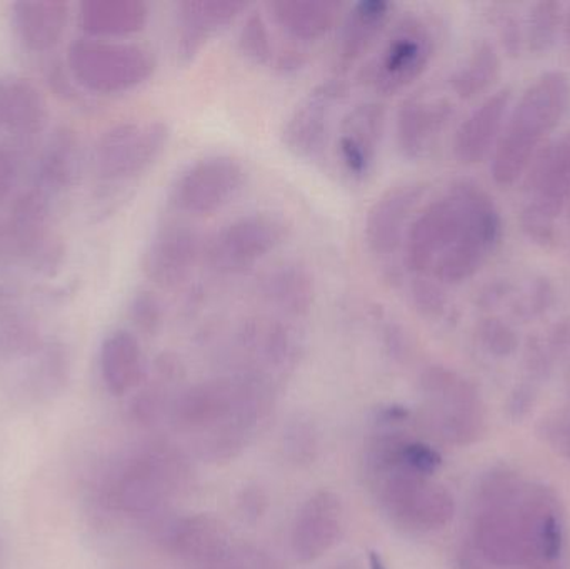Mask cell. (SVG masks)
<instances>
[{
	"instance_id": "cell-11",
	"label": "cell",
	"mask_w": 570,
	"mask_h": 569,
	"mask_svg": "<svg viewBox=\"0 0 570 569\" xmlns=\"http://www.w3.org/2000/svg\"><path fill=\"white\" fill-rule=\"evenodd\" d=\"M347 97L348 84L341 76L322 80L305 94L281 129L284 149L297 159H318L331 140L335 114Z\"/></svg>"
},
{
	"instance_id": "cell-17",
	"label": "cell",
	"mask_w": 570,
	"mask_h": 569,
	"mask_svg": "<svg viewBox=\"0 0 570 569\" xmlns=\"http://www.w3.org/2000/svg\"><path fill=\"white\" fill-rule=\"evenodd\" d=\"M387 124L384 104L375 100L355 104L341 119L335 140L337 160L351 179L364 183L374 173Z\"/></svg>"
},
{
	"instance_id": "cell-44",
	"label": "cell",
	"mask_w": 570,
	"mask_h": 569,
	"mask_svg": "<svg viewBox=\"0 0 570 569\" xmlns=\"http://www.w3.org/2000/svg\"><path fill=\"white\" fill-rule=\"evenodd\" d=\"M19 147L0 143V204L9 197L10 190L16 186L20 167Z\"/></svg>"
},
{
	"instance_id": "cell-36",
	"label": "cell",
	"mask_w": 570,
	"mask_h": 569,
	"mask_svg": "<svg viewBox=\"0 0 570 569\" xmlns=\"http://www.w3.org/2000/svg\"><path fill=\"white\" fill-rule=\"evenodd\" d=\"M478 340L482 350L498 360L511 357L521 346L518 331L508 321L498 316H488L479 321Z\"/></svg>"
},
{
	"instance_id": "cell-37",
	"label": "cell",
	"mask_w": 570,
	"mask_h": 569,
	"mask_svg": "<svg viewBox=\"0 0 570 569\" xmlns=\"http://www.w3.org/2000/svg\"><path fill=\"white\" fill-rule=\"evenodd\" d=\"M130 320L147 336H156L166 321V306L153 291H139L130 303Z\"/></svg>"
},
{
	"instance_id": "cell-28",
	"label": "cell",
	"mask_w": 570,
	"mask_h": 569,
	"mask_svg": "<svg viewBox=\"0 0 570 569\" xmlns=\"http://www.w3.org/2000/svg\"><path fill=\"white\" fill-rule=\"evenodd\" d=\"M100 374L114 396H124L142 383L146 357L139 340L130 331L117 330L100 346Z\"/></svg>"
},
{
	"instance_id": "cell-9",
	"label": "cell",
	"mask_w": 570,
	"mask_h": 569,
	"mask_svg": "<svg viewBox=\"0 0 570 569\" xmlns=\"http://www.w3.org/2000/svg\"><path fill=\"white\" fill-rule=\"evenodd\" d=\"M524 569H570V540L564 504L554 488L525 487L519 504Z\"/></svg>"
},
{
	"instance_id": "cell-35",
	"label": "cell",
	"mask_w": 570,
	"mask_h": 569,
	"mask_svg": "<svg viewBox=\"0 0 570 569\" xmlns=\"http://www.w3.org/2000/svg\"><path fill=\"white\" fill-rule=\"evenodd\" d=\"M237 47L240 53L256 66H274L277 52L274 49L269 23L263 13L253 12L246 17L237 36Z\"/></svg>"
},
{
	"instance_id": "cell-2",
	"label": "cell",
	"mask_w": 570,
	"mask_h": 569,
	"mask_svg": "<svg viewBox=\"0 0 570 569\" xmlns=\"http://www.w3.org/2000/svg\"><path fill=\"white\" fill-rule=\"evenodd\" d=\"M395 436L379 438L368 453V474L379 501L389 518L405 530H442L454 520V497L432 478L399 463Z\"/></svg>"
},
{
	"instance_id": "cell-41",
	"label": "cell",
	"mask_w": 570,
	"mask_h": 569,
	"mask_svg": "<svg viewBox=\"0 0 570 569\" xmlns=\"http://www.w3.org/2000/svg\"><path fill=\"white\" fill-rule=\"evenodd\" d=\"M552 366H554V360L549 354L544 340L538 336L529 337L524 350V367L525 373H528V381H532L539 386V384L549 380Z\"/></svg>"
},
{
	"instance_id": "cell-46",
	"label": "cell",
	"mask_w": 570,
	"mask_h": 569,
	"mask_svg": "<svg viewBox=\"0 0 570 569\" xmlns=\"http://www.w3.org/2000/svg\"><path fill=\"white\" fill-rule=\"evenodd\" d=\"M544 344L552 360H554V363L568 356L570 353V317L558 321V323L549 330Z\"/></svg>"
},
{
	"instance_id": "cell-14",
	"label": "cell",
	"mask_w": 570,
	"mask_h": 569,
	"mask_svg": "<svg viewBox=\"0 0 570 569\" xmlns=\"http://www.w3.org/2000/svg\"><path fill=\"white\" fill-rule=\"evenodd\" d=\"M461 207L451 190L419 210L405 236L404 263L415 276H431L461 234Z\"/></svg>"
},
{
	"instance_id": "cell-15",
	"label": "cell",
	"mask_w": 570,
	"mask_h": 569,
	"mask_svg": "<svg viewBox=\"0 0 570 569\" xmlns=\"http://www.w3.org/2000/svg\"><path fill=\"white\" fill-rule=\"evenodd\" d=\"M234 344L246 361V373L266 377L271 371H283L297 361L301 336L294 324L274 314L247 317L234 334Z\"/></svg>"
},
{
	"instance_id": "cell-21",
	"label": "cell",
	"mask_w": 570,
	"mask_h": 569,
	"mask_svg": "<svg viewBox=\"0 0 570 569\" xmlns=\"http://www.w3.org/2000/svg\"><path fill=\"white\" fill-rule=\"evenodd\" d=\"M468 540L495 569L524 568L519 507H475Z\"/></svg>"
},
{
	"instance_id": "cell-29",
	"label": "cell",
	"mask_w": 570,
	"mask_h": 569,
	"mask_svg": "<svg viewBox=\"0 0 570 569\" xmlns=\"http://www.w3.org/2000/svg\"><path fill=\"white\" fill-rule=\"evenodd\" d=\"M150 10L140 0H87L80 6V26L92 39H120L144 30Z\"/></svg>"
},
{
	"instance_id": "cell-42",
	"label": "cell",
	"mask_w": 570,
	"mask_h": 569,
	"mask_svg": "<svg viewBox=\"0 0 570 569\" xmlns=\"http://www.w3.org/2000/svg\"><path fill=\"white\" fill-rule=\"evenodd\" d=\"M498 33L502 47L511 57L521 56L522 43H524V27L519 22L518 17L509 10H499Z\"/></svg>"
},
{
	"instance_id": "cell-24",
	"label": "cell",
	"mask_w": 570,
	"mask_h": 569,
	"mask_svg": "<svg viewBox=\"0 0 570 569\" xmlns=\"http://www.w3.org/2000/svg\"><path fill=\"white\" fill-rule=\"evenodd\" d=\"M512 90L501 89L482 100L468 119L462 120L455 130L454 150L455 159L461 164L482 163L489 154L494 153L495 144L504 130L511 107Z\"/></svg>"
},
{
	"instance_id": "cell-7",
	"label": "cell",
	"mask_w": 570,
	"mask_h": 569,
	"mask_svg": "<svg viewBox=\"0 0 570 569\" xmlns=\"http://www.w3.org/2000/svg\"><path fill=\"white\" fill-rule=\"evenodd\" d=\"M438 42L422 17L397 20L377 56L362 72V82L381 96H395L417 82L431 66Z\"/></svg>"
},
{
	"instance_id": "cell-5",
	"label": "cell",
	"mask_w": 570,
	"mask_h": 569,
	"mask_svg": "<svg viewBox=\"0 0 570 569\" xmlns=\"http://www.w3.org/2000/svg\"><path fill=\"white\" fill-rule=\"evenodd\" d=\"M288 234L291 224L281 214L271 210L244 214L207 237L203 264L217 276H240L276 253Z\"/></svg>"
},
{
	"instance_id": "cell-23",
	"label": "cell",
	"mask_w": 570,
	"mask_h": 569,
	"mask_svg": "<svg viewBox=\"0 0 570 569\" xmlns=\"http://www.w3.org/2000/svg\"><path fill=\"white\" fill-rule=\"evenodd\" d=\"M395 3L362 0L354 3L341 22L334 66L337 76L348 72L377 43L394 17Z\"/></svg>"
},
{
	"instance_id": "cell-33",
	"label": "cell",
	"mask_w": 570,
	"mask_h": 569,
	"mask_svg": "<svg viewBox=\"0 0 570 569\" xmlns=\"http://www.w3.org/2000/svg\"><path fill=\"white\" fill-rule=\"evenodd\" d=\"M564 7V3L558 2V0H539L529 7L524 26V42L535 56H544L558 43Z\"/></svg>"
},
{
	"instance_id": "cell-40",
	"label": "cell",
	"mask_w": 570,
	"mask_h": 569,
	"mask_svg": "<svg viewBox=\"0 0 570 569\" xmlns=\"http://www.w3.org/2000/svg\"><path fill=\"white\" fill-rule=\"evenodd\" d=\"M539 436L554 450L559 457L570 463V414L554 413L546 416L539 424Z\"/></svg>"
},
{
	"instance_id": "cell-32",
	"label": "cell",
	"mask_w": 570,
	"mask_h": 569,
	"mask_svg": "<svg viewBox=\"0 0 570 569\" xmlns=\"http://www.w3.org/2000/svg\"><path fill=\"white\" fill-rule=\"evenodd\" d=\"M501 73V56L494 43L482 40L471 56L451 76V87L462 100L475 99L484 94Z\"/></svg>"
},
{
	"instance_id": "cell-12",
	"label": "cell",
	"mask_w": 570,
	"mask_h": 569,
	"mask_svg": "<svg viewBox=\"0 0 570 569\" xmlns=\"http://www.w3.org/2000/svg\"><path fill=\"white\" fill-rule=\"evenodd\" d=\"M206 237L184 219H166L156 227L142 256V273L154 286L174 290L203 263Z\"/></svg>"
},
{
	"instance_id": "cell-3",
	"label": "cell",
	"mask_w": 570,
	"mask_h": 569,
	"mask_svg": "<svg viewBox=\"0 0 570 569\" xmlns=\"http://www.w3.org/2000/svg\"><path fill=\"white\" fill-rule=\"evenodd\" d=\"M449 190L461 207V234L435 264L431 277L444 286H455L472 279L498 251L504 223L491 194L474 180H455Z\"/></svg>"
},
{
	"instance_id": "cell-38",
	"label": "cell",
	"mask_w": 570,
	"mask_h": 569,
	"mask_svg": "<svg viewBox=\"0 0 570 569\" xmlns=\"http://www.w3.org/2000/svg\"><path fill=\"white\" fill-rule=\"evenodd\" d=\"M556 301L554 284L548 277H538L531 281L524 293L518 297L514 304L515 316L521 320H534L551 310Z\"/></svg>"
},
{
	"instance_id": "cell-34",
	"label": "cell",
	"mask_w": 570,
	"mask_h": 569,
	"mask_svg": "<svg viewBox=\"0 0 570 569\" xmlns=\"http://www.w3.org/2000/svg\"><path fill=\"white\" fill-rule=\"evenodd\" d=\"M525 483L521 474L508 464H498L482 474L475 490V507L515 508L524 497Z\"/></svg>"
},
{
	"instance_id": "cell-49",
	"label": "cell",
	"mask_w": 570,
	"mask_h": 569,
	"mask_svg": "<svg viewBox=\"0 0 570 569\" xmlns=\"http://www.w3.org/2000/svg\"><path fill=\"white\" fill-rule=\"evenodd\" d=\"M368 567H371V569H387L377 553L371 555V558H368Z\"/></svg>"
},
{
	"instance_id": "cell-43",
	"label": "cell",
	"mask_w": 570,
	"mask_h": 569,
	"mask_svg": "<svg viewBox=\"0 0 570 569\" xmlns=\"http://www.w3.org/2000/svg\"><path fill=\"white\" fill-rule=\"evenodd\" d=\"M538 384L528 380L522 381L511 391L505 410L512 421H522L531 414L538 403Z\"/></svg>"
},
{
	"instance_id": "cell-13",
	"label": "cell",
	"mask_w": 570,
	"mask_h": 569,
	"mask_svg": "<svg viewBox=\"0 0 570 569\" xmlns=\"http://www.w3.org/2000/svg\"><path fill=\"white\" fill-rule=\"evenodd\" d=\"M183 468L166 450H150L130 461L114 484L112 500L130 514H149L163 507L179 484Z\"/></svg>"
},
{
	"instance_id": "cell-1",
	"label": "cell",
	"mask_w": 570,
	"mask_h": 569,
	"mask_svg": "<svg viewBox=\"0 0 570 569\" xmlns=\"http://www.w3.org/2000/svg\"><path fill=\"white\" fill-rule=\"evenodd\" d=\"M569 106L570 80L561 70L542 73L522 92L492 153L491 176L498 186H514L528 173Z\"/></svg>"
},
{
	"instance_id": "cell-39",
	"label": "cell",
	"mask_w": 570,
	"mask_h": 569,
	"mask_svg": "<svg viewBox=\"0 0 570 569\" xmlns=\"http://www.w3.org/2000/svg\"><path fill=\"white\" fill-rule=\"evenodd\" d=\"M412 301L419 313L429 320H438L444 316L449 306L448 293L444 284L431 276H417L412 284Z\"/></svg>"
},
{
	"instance_id": "cell-27",
	"label": "cell",
	"mask_w": 570,
	"mask_h": 569,
	"mask_svg": "<svg viewBox=\"0 0 570 569\" xmlns=\"http://www.w3.org/2000/svg\"><path fill=\"white\" fill-rule=\"evenodd\" d=\"M267 9L291 39L315 42L341 26L345 6L335 0H277L267 3Z\"/></svg>"
},
{
	"instance_id": "cell-19",
	"label": "cell",
	"mask_w": 570,
	"mask_h": 569,
	"mask_svg": "<svg viewBox=\"0 0 570 569\" xmlns=\"http://www.w3.org/2000/svg\"><path fill=\"white\" fill-rule=\"evenodd\" d=\"M454 114V104L445 97H411L404 100L395 119V139L402 157L407 160L428 157Z\"/></svg>"
},
{
	"instance_id": "cell-4",
	"label": "cell",
	"mask_w": 570,
	"mask_h": 569,
	"mask_svg": "<svg viewBox=\"0 0 570 569\" xmlns=\"http://www.w3.org/2000/svg\"><path fill=\"white\" fill-rule=\"evenodd\" d=\"M424 398L425 416L439 438L471 447L485 433V413L481 393L474 383L458 371L441 364L422 371L419 380Z\"/></svg>"
},
{
	"instance_id": "cell-47",
	"label": "cell",
	"mask_w": 570,
	"mask_h": 569,
	"mask_svg": "<svg viewBox=\"0 0 570 569\" xmlns=\"http://www.w3.org/2000/svg\"><path fill=\"white\" fill-rule=\"evenodd\" d=\"M455 565L458 569H495L469 540L459 547Z\"/></svg>"
},
{
	"instance_id": "cell-30",
	"label": "cell",
	"mask_w": 570,
	"mask_h": 569,
	"mask_svg": "<svg viewBox=\"0 0 570 569\" xmlns=\"http://www.w3.org/2000/svg\"><path fill=\"white\" fill-rule=\"evenodd\" d=\"M69 6L59 0H36L13 6V23L19 39L32 52H46L62 39Z\"/></svg>"
},
{
	"instance_id": "cell-50",
	"label": "cell",
	"mask_w": 570,
	"mask_h": 569,
	"mask_svg": "<svg viewBox=\"0 0 570 569\" xmlns=\"http://www.w3.org/2000/svg\"><path fill=\"white\" fill-rule=\"evenodd\" d=\"M568 216H569V220H570V203H569V207H568Z\"/></svg>"
},
{
	"instance_id": "cell-48",
	"label": "cell",
	"mask_w": 570,
	"mask_h": 569,
	"mask_svg": "<svg viewBox=\"0 0 570 569\" xmlns=\"http://www.w3.org/2000/svg\"><path fill=\"white\" fill-rule=\"evenodd\" d=\"M562 37H564L566 43L570 46V3L564 7V16H562Z\"/></svg>"
},
{
	"instance_id": "cell-26",
	"label": "cell",
	"mask_w": 570,
	"mask_h": 569,
	"mask_svg": "<svg viewBox=\"0 0 570 569\" xmlns=\"http://www.w3.org/2000/svg\"><path fill=\"white\" fill-rule=\"evenodd\" d=\"M257 293L274 316L301 320L315 304L314 276L304 264L284 263L264 274Z\"/></svg>"
},
{
	"instance_id": "cell-8",
	"label": "cell",
	"mask_w": 570,
	"mask_h": 569,
	"mask_svg": "<svg viewBox=\"0 0 570 569\" xmlns=\"http://www.w3.org/2000/svg\"><path fill=\"white\" fill-rule=\"evenodd\" d=\"M246 166L229 154L194 160L170 183L167 199L184 216H210L229 206L247 184Z\"/></svg>"
},
{
	"instance_id": "cell-6",
	"label": "cell",
	"mask_w": 570,
	"mask_h": 569,
	"mask_svg": "<svg viewBox=\"0 0 570 569\" xmlns=\"http://www.w3.org/2000/svg\"><path fill=\"white\" fill-rule=\"evenodd\" d=\"M69 66L83 87L109 96L142 86L157 69L156 57L146 47L92 37L70 46Z\"/></svg>"
},
{
	"instance_id": "cell-10",
	"label": "cell",
	"mask_w": 570,
	"mask_h": 569,
	"mask_svg": "<svg viewBox=\"0 0 570 569\" xmlns=\"http://www.w3.org/2000/svg\"><path fill=\"white\" fill-rule=\"evenodd\" d=\"M169 140L170 127L163 120L110 127L97 140L94 170L106 183L136 179L163 157Z\"/></svg>"
},
{
	"instance_id": "cell-45",
	"label": "cell",
	"mask_w": 570,
	"mask_h": 569,
	"mask_svg": "<svg viewBox=\"0 0 570 569\" xmlns=\"http://www.w3.org/2000/svg\"><path fill=\"white\" fill-rule=\"evenodd\" d=\"M521 226L525 236H528L532 243L539 244V246H549V244L554 243L556 223L539 216V214L532 213V210L525 209V207L522 209L521 214Z\"/></svg>"
},
{
	"instance_id": "cell-25",
	"label": "cell",
	"mask_w": 570,
	"mask_h": 569,
	"mask_svg": "<svg viewBox=\"0 0 570 569\" xmlns=\"http://www.w3.org/2000/svg\"><path fill=\"white\" fill-rule=\"evenodd\" d=\"M46 124L42 94L26 79L0 80V143L26 147Z\"/></svg>"
},
{
	"instance_id": "cell-31",
	"label": "cell",
	"mask_w": 570,
	"mask_h": 569,
	"mask_svg": "<svg viewBox=\"0 0 570 569\" xmlns=\"http://www.w3.org/2000/svg\"><path fill=\"white\" fill-rule=\"evenodd\" d=\"M80 150L76 134L60 129L47 144L32 186L52 196L53 199L66 193L79 176Z\"/></svg>"
},
{
	"instance_id": "cell-18",
	"label": "cell",
	"mask_w": 570,
	"mask_h": 569,
	"mask_svg": "<svg viewBox=\"0 0 570 569\" xmlns=\"http://www.w3.org/2000/svg\"><path fill=\"white\" fill-rule=\"evenodd\" d=\"M525 174V209L556 223L570 203V133L542 146Z\"/></svg>"
},
{
	"instance_id": "cell-22",
	"label": "cell",
	"mask_w": 570,
	"mask_h": 569,
	"mask_svg": "<svg viewBox=\"0 0 570 569\" xmlns=\"http://www.w3.org/2000/svg\"><path fill=\"white\" fill-rule=\"evenodd\" d=\"M247 10L239 0H183L176 6L177 56L190 62Z\"/></svg>"
},
{
	"instance_id": "cell-20",
	"label": "cell",
	"mask_w": 570,
	"mask_h": 569,
	"mask_svg": "<svg viewBox=\"0 0 570 569\" xmlns=\"http://www.w3.org/2000/svg\"><path fill=\"white\" fill-rule=\"evenodd\" d=\"M344 508L332 491H317L305 501L292 530V551L301 563H312L324 557L341 538Z\"/></svg>"
},
{
	"instance_id": "cell-16",
	"label": "cell",
	"mask_w": 570,
	"mask_h": 569,
	"mask_svg": "<svg viewBox=\"0 0 570 569\" xmlns=\"http://www.w3.org/2000/svg\"><path fill=\"white\" fill-rule=\"evenodd\" d=\"M425 193L428 184L421 180L394 184L368 207L364 237L374 256L392 257L404 249L405 236Z\"/></svg>"
}]
</instances>
